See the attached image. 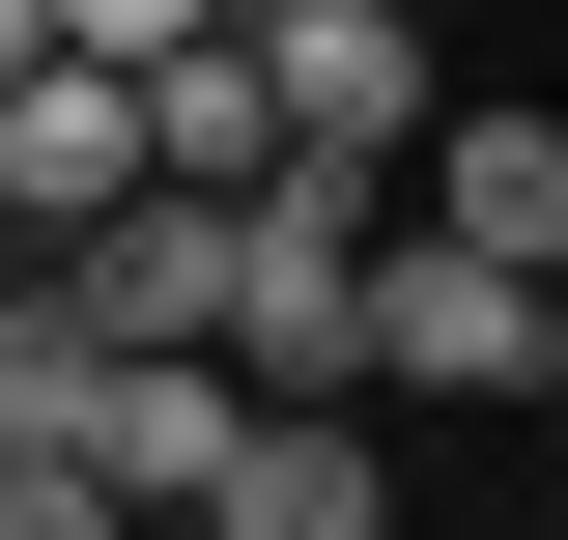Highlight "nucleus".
I'll use <instances>...</instances> for the list:
<instances>
[{"label":"nucleus","mask_w":568,"mask_h":540,"mask_svg":"<svg viewBox=\"0 0 568 540\" xmlns=\"http://www.w3.org/2000/svg\"><path fill=\"white\" fill-rule=\"evenodd\" d=\"M369 171H256L227 200V399H369Z\"/></svg>","instance_id":"f257e3e1"},{"label":"nucleus","mask_w":568,"mask_h":540,"mask_svg":"<svg viewBox=\"0 0 568 540\" xmlns=\"http://www.w3.org/2000/svg\"><path fill=\"white\" fill-rule=\"evenodd\" d=\"M369 399H568V284H511V257H455V228H369Z\"/></svg>","instance_id":"f03ea898"},{"label":"nucleus","mask_w":568,"mask_h":540,"mask_svg":"<svg viewBox=\"0 0 568 540\" xmlns=\"http://www.w3.org/2000/svg\"><path fill=\"white\" fill-rule=\"evenodd\" d=\"M256 86H284V171H426V0H284L256 29Z\"/></svg>","instance_id":"7ed1b4c3"},{"label":"nucleus","mask_w":568,"mask_h":540,"mask_svg":"<svg viewBox=\"0 0 568 540\" xmlns=\"http://www.w3.org/2000/svg\"><path fill=\"white\" fill-rule=\"evenodd\" d=\"M142 200V86L114 58H29L0 86V257H58V228H114Z\"/></svg>","instance_id":"20e7f679"},{"label":"nucleus","mask_w":568,"mask_h":540,"mask_svg":"<svg viewBox=\"0 0 568 540\" xmlns=\"http://www.w3.org/2000/svg\"><path fill=\"white\" fill-rule=\"evenodd\" d=\"M256 456V399H227V341H114V399H85V483H114L142 540L200 512V483Z\"/></svg>","instance_id":"39448f33"},{"label":"nucleus","mask_w":568,"mask_h":540,"mask_svg":"<svg viewBox=\"0 0 568 540\" xmlns=\"http://www.w3.org/2000/svg\"><path fill=\"white\" fill-rule=\"evenodd\" d=\"M29 284H58L85 341H227V200H171V171H142V200H114V228H58Z\"/></svg>","instance_id":"423d86ee"},{"label":"nucleus","mask_w":568,"mask_h":540,"mask_svg":"<svg viewBox=\"0 0 568 540\" xmlns=\"http://www.w3.org/2000/svg\"><path fill=\"white\" fill-rule=\"evenodd\" d=\"M114 86H142V171H171V200H256V171H284L256 29H171V58H114Z\"/></svg>","instance_id":"0eeeda50"},{"label":"nucleus","mask_w":568,"mask_h":540,"mask_svg":"<svg viewBox=\"0 0 568 540\" xmlns=\"http://www.w3.org/2000/svg\"><path fill=\"white\" fill-rule=\"evenodd\" d=\"M426 228L511 284H568V114H426Z\"/></svg>","instance_id":"6e6552de"},{"label":"nucleus","mask_w":568,"mask_h":540,"mask_svg":"<svg viewBox=\"0 0 568 540\" xmlns=\"http://www.w3.org/2000/svg\"><path fill=\"white\" fill-rule=\"evenodd\" d=\"M85 399H114V341H85L29 257H0V456H85Z\"/></svg>","instance_id":"1a4fd4ad"},{"label":"nucleus","mask_w":568,"mask_h":540,"mask_svg":"<svg viewBox=\"0 0 568 540\" xmlns=\"http://www.w3.org/2000/svg\"><path fill=\"white\" fill-rule=\"evenodd\" d=\"M0 540H142V512H114L85 456H0Z\"/></svg>","instance_id":"9d476101"},{"label":"nucleus","mask_w":568,"mask_h":540,"mask_svg":"<svg viewBox=\"0 0 568 540\" xmlns=\"http://www.w3.org/2000/svg\"><path fill=\"white\" fill-rule=\"evenodd\" d=\"M171 29H227V0H58V58H171Z\"/></svg>","instance_id":"9b49d317"},{"label":"nucleus","mask_w":568,"mask_h":540,"mask_svg":"<svg viewBox=\"0 0 568 540\" xmlns=\"http://www.w3.org/2000/svg\"><path fill=\"white\" fill-rule=\"evenodd\" d=\"M29 58H58V0H0V86H29Z\"/></svg>","instance_id":"f8f14e48"},{"label":"nucleus","mask_w":568,"mask_h":540,"mask_svg":"<svg viewBox=\"0 0 568 540\" xmlns=\"http://www.w3.org/2000/svg\"><path fill=\"white\" fill-rule=\"evenodd\" d=\"M227 29H284V0H227Z\"/></svg>","instance_id":"ddd939ff"}]
</instances>
